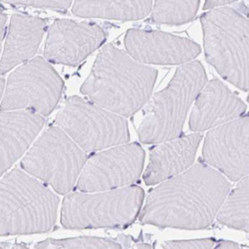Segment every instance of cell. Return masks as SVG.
<instances>
[{
  "label": "cell",
  "instance_id": "603a6c76",
  "mask_svg": "<svg viewBox=\"0 0 249 249\" xmlns=\"http://www.w3.org/2000/svg\"><path fill=\"white\" fill-rule=\"evenodd\" d=\"M215 240L213 238L193 239V240H173L165 241L161 244L165 249H209L215 245Z\"/></svg>",
  "mask_w": 249,
  "mask_h": 249
},
{
  "label": "cell",
  "instance_id": "4fadbf2b",
  "mask_svg": "<svg viewBox=\"0 0 249 249\" xmlns=\"http://www.w3.org/2000/svg\"><path fill=\"white\" fill-rule=\"evenodd\" d=\"M124 46L135 60L144 64L182 65L200 53V46L190 39L155 30H129Z\"/></svg>",
  "mask_w": 249,
  "mask_h": 249
},
{
  "label": "cell",
  "instance_id": "7a4b0ae2",
  "mask_svg": "<svg viewBox=\"0 0 249 249\" xmlns=\"http://www.w3.org/2000/svg\"><path fill=\"white\" fill-rule=\"evenodd\" d=\"M157 77L155 68L108 44L98 54L81 93L104 109L131 117L148 102Z\"/></svg>",
  "mask_w": 249,
  "mask_h": 249
},
{
  "label": "cell",
  "instance_id": "83f0119b",
  "mask_svg": "<svg viewBox=\"0 0 249 249\" xmlns=\"http://www.w3.org/2000/svg\"><path fill=\"white\" fill-rule=\"evenodd\" d=\"M248 102H249V96H248Z\"/></svg>",
  "mask_w": 249,
  "mask_h": 249
},
{
  "label": "cell",
  "instance_id": "9a60e30c",
  "mask_svg": "<svg viewBox=\"0 0 249 249\" xmlns=\"http://www.w3.org/2000/svg\"><path fill=\"white\" fill-rule=\"evenodd\" d=\"M45 124V119L30 109L1 111L0 175H4L21 157Z\"/></svg>",
  "mask_w": 249,
  "mask_h": 249
},
{
  "label": "cell",
  "instance_id": "2e32d148",
  "mask_svg": "<svg viewBox=\"0 0 249 249\" xmlns=\"http://www.w3.org/2000/svg\"><path fill=\"white\" fill-rule=\"evenodd\" d=\"M201 139L202 135L197 132L160 142L151 152L144 182L154 185L185 172L194 163Z\"/></svg>",
  "mask_w": 249,
  "mask_h": 249
},
{
  "label": "cell",
  "instance_id": "8fae6325",
  "mask_svg": "<svg viewBox=\"0 0 249 249\" xmlns=\"http://www.w3.org/2000/svg\"><path fill=\"white\" fill-rule=\"evenodd\" d=\"M203 160L232 181L249 175V114L220 124L207 133Z\"/></svg>",
  "mask_w": 249,
  "mask_h": 249
},
{
  "label": "cell",
  "instance_id": "52a82bcc",
  "mask_svg": "<svg viewBox=\"0 0 249 249\" xmlns=\"http://www.w3.org/2000/svg\"><path fill=\"white\" fill-rule=\"evenodd\" d=\"M87 155L60 127L48 129L21 160L29 175L51 185L55 192L66 195L77 184Z\"/></svg>",
  "mask_w": 249,
  "mask_h": 249
},
{
  "label": "cell",
  "instance_id": "484cf974",
  "mask_svg": "<svg viewBox=\"0 0 249 249\" xmlns=\"http://www.w3.org/2000/svg\"><path fill=\"white\" fill-rule=\"evenodd\" d=\"M6 21H7V15L1 10V15H0V34H1V42L5 36Z\"/></svg>",
  "mask_w": 249,
  "mask_h": 249
},
{
  "label": "cell",
  "instance_id": "d6986e66",
  "mask_svg": "<svg viewBox=\"0 0 249 249\" xmlns=\"http://www.w3.org/2000/svg\"><path fill=\"white\" fill-rule=\"evenodd\" d=\"M216 219L223 225L249 233V175L228 194Z\"/></svg>",
  "mask_w": 249,
  "mask_h": 249
},
{
  "label": "cell",
  "instance_id": "ffe728a7",
  "mask_svg": "<svg viewBox=\"0 0 249 249\" xmlns=\"http://www.w3.org/2000/svg\"><path fill=\"white\" fill-rule=\"evenodd\" d=\"M200 0H155L151 20L158 24L181 25L195 18Z\"/></svg>",
  "mask_w": 249,
  "mask_h": 249
},
{
  "label": "cell",
  "instance_id": "7c38bea8",
  "mask_svg": "<svg viewBox=\"0 0 249 249\" xmlns=\"http://www.w3.org/2000/svg\"><path fill=\"white\" fill-rule=\"evenodd\" d=\"M107 33L96 23L60 19L51 25L44 56L51 63L76 66L106 41Z\"/></svg>",
  "mask_w": 249,
  "mask_h": 249
},
{
  "label": "cell",
  "instance_id": "5b68a950",
  "mask_svg": "<svg viewBox=\"0 0 249 249\" xmlns=\"http://www.w3.org/2000/svg\"><path fill=\"white\" fill-rule=\"evenodd\" d=\"M206 83L199 61L180 65L169 85L154 96L138 130L140 141L160 143L181 136L189 109Z\"/></svg>",
  "mask_w": 249,
  "mask_h": 249
},
{
  "label": "cell",
  "instance_id": "4316f807",
  "mask_svg": "<svg viewBox=\"0 0 249 249\" xmlns=\"http://www.w3.org/2000/svg\"><path fill=\"white\" fill-rule=\"evenodd\" d=\"M137 248H152V246L149 244H138Z\"/></svg>",
  "mask_w": 249,
  "mask_h": 249
},
{
  "label": "cell",
  "instance_id": "7402d4cb",
  "mask_svg": "<svg viewBox=\"0 0 249 249\" xmlns=\"http://www.w3.org/2000/svg\"><path fill=\"white\" fill-rule=\"evenodd\" d=\"M2 1L17 5L51 8L55 10H67L72 5L73 0H2Z\"/></svg>",
  "mask_w": 249,
  "mask_h": 249
},
{
  "label": "cell",
  "instance_id": "6da1fadb",
  "mask_svg": "<svg viewBox=\"0 0 249 249\" xmlns=\"http://www.w3.org/2000/svg\"><path fill=\"white\" fill-rule=\"evenodd\" d=\"M231 183L203 162L162 181L148 196L140 220L179 230H204L219 213Z\"/></svg>",
  "mask_w": 249,
  "mask_h": 249
},
{
  "label": "cell",
  "instance_id": "cb8c5ba5",
  "mask_svg": "<svg viewBox=\"0 0 249 249\" xmlns=\"http://www.w3.org/2000/svg\"><path fill=\"white\" fill-rule=\"evenodd\" d=\"M237 0H205L203 9H213L214 7L227 5Z\"/></svg>",
  "mask_w": 249,
  "mask_h": 249
},
{
  "label": "cell",
  "instance_id": "e0dca14e",
  "mask_svg": "<svg viewBox=\"0 0 249 249\" xmlns=\"http://www.w3.org/2000/svg\"><path fill=\"white\" fill-rule=\"evenodd\" d=\"M46 19L23 14H13L1 57V74L18 64L27 62L36 54L46 31Z\"/></svg>",
  "mask_w": 249,
  "mask_h": 249
},
{
  "label": "cell",
  "instance_id": "3957f363",
  "mask_svg": "<svg viewBox=\"0 0 249 249\" xmlns=\"http://www.w3.org/2000/svg\"><path fill=\"white\" fill-rule=\"evenodd\" d=\"M0 235L50 231L60 199L48 186L28 173L13 169L1 178Z\"/></svg>",
  "mask_w": 249,
  "mask_h": 249
},
{
  "label": "cell",
  "instance_id": "ba28073f",
  "mask_svg": "<svg viewBox=\"0 0 249 249\" xmlns=\"http://www.w3.org/2000/svg\"><path fill=\"white\" fill-rule=\"evenodd\" d=\"M56 123L85 152H96L130 141L128 123L123 116L76 96L64 104Z\"/></svg>",
  "mask_w": 249,
  "mask_h": 249
},
{
  "label": "cell",
  "instance_id": "44dd1931",
  "mask_svg": "<svg viewBox=\"0 0 249 249\" xmlns=\"http://www.w3.org/2000/svg\"><path fill=\"white\" fill-rule=\"evenodd\" d=\"M123 246L115 240L102 237H75L67 239H47L37 243L34 248H59V249H120Z\"/></svg>",
  "mask_w": 249,
  "mask_h": 249
},
{
  "label": "cell",
  "instance_id": "ac0fdd59",
  "mask_svg": "<svg viewBox=\"0 0 249 249\" xmlns=\"http://www.w3.org/2000/svg\"><path fill=\"white\" fill-rule=\"evenodd\" d=\"M153 0H75L73 14L81 17L130 21L148 16Z\"/></svg>",
  "mask_w": 249,
  "mask_h": 249
},
{
  "label": "cell",
  "instance_id": "d4e9b609",
  "mask_svg": "<svg viewBox=\"0 0 249 249\" xmlns=\"http://www.w3.org/2000/svg\"><path fill=\"white\" fill-rule=\"evenodd\" d=\"M216 248L219 249H238L240 248L239 245L235 242L232 241H228V240H220L219 242L216 243Z\"/></svg>",
  "mask_w": 249,
  "mask_h": 249
},
{
  "label": "cell",
  "instance_id": "30bf717a",
  "mask_svg": "<svg viewBox=\"0 0 249 249\" xmlns=\"http://www.w3.org/2000/svg\"><path fill=\"white\" fill-rule=\"evenodd\" d=\"M144 151L138 142L123 143L87 160L76 189L83 193L117 190L137 181L142 172Z\"/></svg>",
  "mask_w": 249,
  "mask_h": 249
},
{
  "label": "cell",
  "instance_id": "9c48e42d",
  "mask_svg": "<svg viewBox=\"0 0 249 249\" xmlns=\"http://www.w3.org/2000/svg\"><path fill=\"white\" fill-rule=\"evenodd\" d=\"M63 88V80L49 61L33 58L9 76L1 111L30 109L48 116L55 110Z\"/></svg>",
  "mask_w": 249,
  "mask_h": 249
},
{
  "label": "cell",
  "instance_id": "5bb4252c",
  "mask_svg": "<svg viewBox=\"0 0 249 249\" xmlns=\"http://www.w3.org/2000/svg\"><path fill=\"white\" fill-rule=\"evenodd\" d=\"M246 105L218 79H213L199 92L190 119L194 132H202L241 117Z\"/></svg>",
  "mask_w": 249,
  "mask_h": 249
},
{
  "label": "cell",
  "instance_id": "8992f818",
  "mask_svg": "<svg viewBox=\"0 0 249 249\" xmlns=\"http://www.w3.org/2000/svg\"><path fill=\"white\" fill-rule=\"evenodd\" d=\"M143 198L138 185L94 195L72 193L62 204L61 223L67 230L126 228L138 217Z\"/></svg>",
  "mask_w": 249,
  "mask_h": 249
},
{
  "label": "cell",
  "instance_id": "277c9868",
  "mask_svg": "<svg viewBox=\"0 0 249 249\" xmlns=\"http://www.w3.org/2000/svg\"><path fill=\"white\" fill-rule=\"evenodd\" d=\"M205 59L223 79L249 91V20L231 7L213 8L201 18Z\"/></svg>",
  "mask_w": 249,
  "mask_h": 249
}]
</instances>
